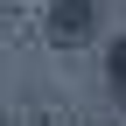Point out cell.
Wrapping results in <instances>:
<instances>
[{
    "label": "cell",
    "mask_w": 126,
    "mask_h": 126,
    "mask_svg": "<svg viewBox=\"0 0 126 126\" xmlns=\"http://www.w3.org/2000/svg\"><path fill=\"white\" fill-rule=\"evenodd\" d=\"M98 21V0H56L49 7V42H84Z\"/></svg>",
    "instance_id": "cell-1"
}]
</instances>
